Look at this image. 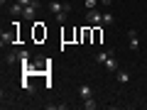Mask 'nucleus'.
Masks as SVG:
<instances>
[{
  "label": "nucleus",
  "instance_id": "f257e3e1",
  "mask_svg": "<svg viewBox=\"0 0 147 110\" xmlns=\"http://www.w3.org/2000/svg\"><path fill=\"white\" fill-rule=\"evenodd\" d=\"M127 47H130L132 52H137V49H140V39H137V30H127Z\"/></svg>",
  "mask_w": 147,
  "mask_h": 110
},
{
  "label": "nucleus",
  "instance_id": "f03ea898",
  "mask_svg": "<svg viewBox=\"0 0 147 110\" xmlns=\"http://www.w3.org/2000/svg\"><path fill=\"white\" fill-rule=\"evenodd\" d=\"M86 22H88V25H103V12H98V10H88Z\"/></svg>",
  "mask_w": 147,
  "mask_h": 110
},
{
  "label": "nucleus",
  "instance_id": "7ed1b4c3",
  "mask_svg": "<svg viewBox=\"0 0 147 110\" xmlns=\"http://www.w3.org/2000/svg\"><path fill=\"white\" fill-rule=\"evenodd\" d=\"M103 66L108 68V71H118V59H115V52H113V49H110V56H108V61H105Z\"/></svg>",
  "mask_w": 147,
  "mask_h": 110
},
{
  "label": "nucleus",
  "instance_id": "20e7f679",
  "mask_svg": "<svg viewBox=\"0 0 147 110\" xmlns=\"http://www.w3.org/2000/svg\"><path fill=\"white\" fill-rule=\"evenodd\" d=\"M37 7H39V5H25V12H22V15H25V20H34Z\"/></svg>",
  "mask_w": 147,
  "mask_h": 110
},
{
  "label": "nucleus",
  "instance_id": "39448f33",
  "mask_svg": "<svg viewBox=\"0 0 147 110\" xmlns=\"http://www.w3.org/2000/svg\"><path fill=\"white\" fill-rule=\"evenodd\" d=\"M0 42H3V47H5V44H12L15 42V32H3V34H0Z\"/></svg>",
  "mask_w": 147,
  "mask_h": 110
},
{
  "label": "nucleus",
  "instance_id": "423d86ee",
  "mask_svg": "<svg viewBox=\"0 0 147 110\" xmlns=\"http://www.w3.org/2000/svg\"><path fill=\"white\" fill-rule=\"evenodd\" d=\"M47 7H49V12H52V15H57V12H61V10H64V5L59 3V0H52Z\"/></svg>",
  "mask_w": 147,
  "mask_h": 110
},
{
  "label": "nucleus",
  "instance_id": "0eeeda50",
  "mask_svg": "<svg viewBox=\"0 0 147 110\" xmlns=\"http://www.w3.org/2000/svg\"><path fill=\"white\" fill-rule=\"evenodd\" d=\"M22 12H25V5H20V3H15V5H10V15H12V17H20Z\"/></svg>",
  "mask_w": 147,
  "mask_h": 110
},
{
  "label": "nucleus",
  "instance_id": "6e6552de",
  "mask_svg": "<svg viewBox=\"0 0 147 110\" xmlns=\"http://www.w3.org/2000/svg\"><path fill=\"white\" fill-rule=\"evenodd\" d=\"M84 108L86 110H96V108H98V103H96L93 95H91V98H84Z\"/></svg>",
  "mask_w": 147,
  "mask_h": 110
},
{
  "label": "nucleus",
  "instance_id": "1a4fd4ad",
  "mask_svg": "<svg viewBox=\"0 0 147 110\" xmlns=\"http://www.w3.org/2000/svg\"><path fill=\"white\" fill-rule=\"evenodd\" d=\"M79 95H81V98H91V95H93V91H91V86H81V88H79Z\"/></svg>",
  "mask_w": 147,
  "mask_h": 110
},
{
  "label": "nucleus",
  "instance_id": "9d476101",
  "mask_svg": "<svg viewBox=\"0 0 147 110\" xmlns=\"http://www.w3.org/2000/svg\"><path fill=\"white\" fill-rule=\"evenodd\" d=\"M108 56H110V52H98V54H96V61L105 64V61H108Z\"/></svg>",
  "mask_w": 147,
  "mask_h": 110
},
{
  "label": "nucleus",
  "instance_id": "9b49d317",
  "mask_svg": "<svg viewBox=\"0 0 147 110\" xmlns=\"http://www.w3.org/2000/svg\"><path fill=\"white\" fill-rule=\"evenodd\" d=\"M130 81V73L127 71H118V83H127Z\"/></svg>",
  "mask_w": 147,
  "mask_h": 110
},
{
  "label": "nucleus",
  "instance_id": "f8f14e48",
  "mask_svg": "<svg viewBox=\"0 0 147 110\" xmlns=\"http://www.w3.org/2000/svg\"><path fill=\"white\" fill-rule=\"evenodd\" d=\"M66 15H69V12H66V10H61V12H57V15H54V20H57L59 25H64V22H66Z\"/></svg>",
  "mask_w": 147,
  "mask_h": 110
},
{
  "label": "nucleus",
  "instance_id": "ddd939ff",
  "mask_svg": "<svg viewBox=\"0 0 147 110\" xmlns=\"http://www.w3.org/2000/svg\"><path fill=\"white\" fill-rule=\"evenodd\" d=\"M7 64H15V61H20V52H12V54H7V59H5Z\"/></svg>",
  "mask_w": 147,
  "mask_h": 110
},
{
  "label": "nucleus",
  "instance_id": "4468645a",
  "mask_svg": "<svg viewBox=\"0 0 147 110\" xmlns=\"http://www.w3.org/2000/svg\"><path fill=\"white\" fill-rule=\"evenodd\" d=\"M96 5H98V0H84V7H86V10H96Z\"/></svg>",
  "mask_w": 147,
  "mask_h": 110
},
{
  "label": "nucleus",
  "instance_id": "2eb2a0df",
  "mask_svg": "<svg viewBox=\"0 0 147 110\" xmlns=\"http://www.w3.org/2000/svg\"><path fill=\"white\" fill-rule=\"evenodd\" d=\"M115 22V17L110 15V12H103V25H113Z\"/></svg>",
  "mask_w": 147,
  "mask_h": 110
},
{
  "label": "nucleus",
  "instance_id": "dca6fc26",
  "mask_svg": "<svg viewBox=\"0 0 147 110\" xmlns=\"http://www.w3.org/2000/svg\"><path fill=\"white\" fill-rule=\"evenodd\" d=\"M22 88H25L27 93H32V91H34V86H32V81H30V78H25V81H22Z\"/></svg>",
  "mask_w": 147,
  "mask_h": 110
},
{
  "label": "nucleus",
  "instance_id": "f3484780",
  "mask_svg": "<svg viewBox=\"0 0 147 110\" xmlns=\"http://www.w3.org/2000/svg\"><path fill=\"white\" fill-rule=\"evenodd\" d=\"M98 3H100V5H103V7H108V5H113V0H98Z\"/></svg>",
  "mask_w": 147,
  "mask_h": 110
},
{
  "label": "nucleus",
  "instance_id": "a211bd4d",
  "mask_svg": "<svg viewBox=\"0 0 147 110\" xmlns=\"http://www.w3.org/2000/svg\"><path fill=\"white\" fill-rule=\"evenodd\" d=\"M15 3H20V5H32V0H15Z\"/></svg>",
  "mask_w": 147,
  "mask_h": 110
},
{
  "label": "nucleus",
  "instance_id": "6ab92c4d",
  "mask_svg": "<svg viewBox=\"0 0 147 110\" xmlns=\"http://www.w3.org/2000/svg\"><path fill=\"white\" fill-rule=\"evenodd\" d=\"M32 5H39V0H32Z\"/></svg>",
  "mask_w": 147,
  "mask_h": 110
}]
</instances>
